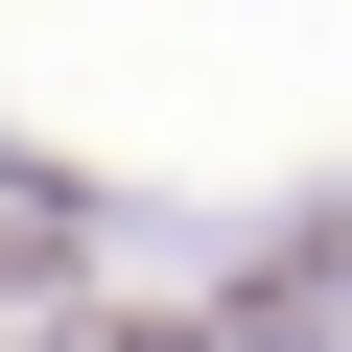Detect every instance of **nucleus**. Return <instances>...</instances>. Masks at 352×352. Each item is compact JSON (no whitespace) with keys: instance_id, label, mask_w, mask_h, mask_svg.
<instances>
[{"instance_id":"1","label":"nucleus","mask_w":352,"mask_h":352,"mask_svg":"<svg viewBox=\"0 0 352 352\" xmlns=\"http://www.w3.org/2000/svg\"><path fill=\"white\" fill-rule=\"evenodd\" d=\"M47 282H71V235H47V212H0V329H24Z\"/></svg>"}]
</instances>
